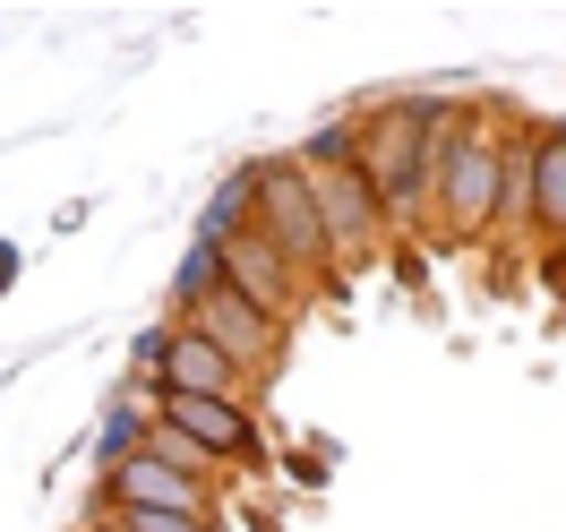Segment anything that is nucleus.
<instances>
[{
	"mask_svg": "<svg viewBox=\"0 0 566 532\" xmlns=\"http://www.w3.org/2000/svg\"><path fill=\"white\" fill-rule=\"evenodd\" d=\"M497 138H506V104H481L472 129L455 138L447 173H438V207H429V241L438 249H481L497 215Z\"/></svg>",
	"mask_w": 566,
	"mask_h": 532,
	"instance_id": "3",
	"label": "nucleus"
},
{
	"mask_svg": "<svg viewBox=\"0 0 566 532\" xmlns=\"http://www.w3.org/2000/svg\"><path fill=\"white\" fill-rule=\"evenodd\" d=\"M207 292H223V249L189 232V249H180V267H172V319H189Z\"/></svg>",
	"mask_w": 566,
	"mask_h": 532,
	"instance_id": "10",
	"label": "nucleus"
},
{
	"mask_svg": "<svg viewBox=\"0 0 566 532\" xmlns=\"http://www.w3.org/2000/svg\"><path fill=\"white\" fill-rule=\"evenodd\" d=\"M146 429H155L146 395H138V387H120V395H112V413H104V429H95V472H112V463H129V456H146Z\"/></svg>",
	"mask_w": 566,
	"mask_h": 532,
	"instance_id": "9",
	"label": "nucleus"
},
{
	"mask_svg": "<svg viewBox=\"0 0 566 532\" xmlns=\"http://www.w3.org/2000/svg\"><path fill=\"white\" fill-rule=\"evenodd\" d=\"M18 275H27V249H18V241H9V232H0V301L18 292Z\"/></svg>",
	"mask_w": 566,
	"mask_h": 532,
	"instance_id": "14",
	"label": "nucleus"
},
{
	"mask_svg": "<svg viewBox=\"0 0 566 532\" xmlns=\"http://www.w3.org/2000/svg\"><path fill=\"white\" fill-rule=\"evenodd\" d=\"M223 498H232V481H189V472H172V463H155V456H129V463H112V472H95V515L104 507H146V515L223 524Z\"/></svg>",
	"mask_w": 566,
	"mask_h": 532,
	"instance_id": "4",
	"label": "nucleus"
},
{
	"mask_svg": "<svg viewBox=\"0 0 566 532\" xmlns=\"http://www.w3.org/2000/svg\"><path fill=\"white\" fill-rule=\"evenodd\" d=\"M532 258H566V138L532 121Z\"/></svg>",
	"mask_w": 566,
	"mask_h": 532,
	"instance_id": "8",
	"label": "nucleus"
},
{
	"mask_svg": "<svg viewBox=\"0 0 566 532\" xmlns=\"http://www.w3.org/2000/svg\"><path fill=\"white\" fill-rule=\"evenodd\" d=\"M241 524H249V532H292L275 507H266V498H241Z\"/></svg>",
	"mask_w": 566,
	"mask_h": 532,
	"instance_id": "15",
	"label": "nucleus"
},
{
	"mask_svg": "<svg viewBox=\"0 0 566 532\" xmlns=\"http://www.w3.org/2000/svg\"><path fill=\"white\" fill-rule=\"evenodd\" d=\"M95 532H214V524H189V515H146V507H104Z\"/></svg>",
	"mask_w": 566,
	"mask_h": 532,
	"instance_id": "13",
	"label": "nucleus"
},
{
	"mask_svg": "<svg viewBox=\"0 0 566 532\" xmlns=\"http://www.w3.org/2000/svg\"><path fill=\"white\" fill-rule=\"evenodd\" d=\"M275 463H283V481H292L301 498H318V490H326V472L344 463V447H335V438H301V447H283Z\"/></svg>",
	"mask_w": 566,
	"mask_h": 532,
	"instance_id": "12",
	"label": "nucleus"
},
{
	"mask_svg": "<svg viewBox=\"0 0 566 532\" xmlns=\"http://www.w3.org/2000/svg\"><path fill=\"white\" fill-rule=\"evenodd\" d=\"M214 249H223V292H241L249 310H266L275 326H301V310L318 301V292L301 284V275H292L258 232H232V241H214Z\"/></svg>",
	"mask_w": 566,
	"mask_h": 532,
	"instance_id": "7",
	"label": "nucleus"
},
{
	"mask_svg": "<svg viewBox=\"0 0 566 532\" xmlns=\"http://www.w3.org/2000/svg\"><path fill=\"white\" fill-rule=\"evenodd\" d=\"M249 232L275 249L310 292H344L326 223H318V198H310V173L292 155H249Z\"/></svg>",
	"mask_w": 566,
	"mask_h": 532,
	"instance_id": "1",
	"label": "nucleus"
},
{
	"mask_svg": "<svg viewBox=\"0 0 566 532\" xmlns=\"http://www.w3.org/2000/svg\"><path fill=\"white\" fill-rule=\"evenodd\" d=\"M353 173L360 189L378 198V215H387L395 232L412 223L421 232V86L403 95H369V104L353 112Z\"/></svg>",
	"mask_w": 566,
	"mask_h": 532,
	"instance_id": "2",
	"label": "nucleus"
},
{
	"mask_svg": "<svg viewBox=\"0 0 566 532\" xmlns=\"http://www.w3.org/2000/svg\"><path fill=\"white\" fill-rule=\"evenodd\" d=\"M180 326H189V335H207L214 353H223V361H232V369L249 378V395L275 387L283 353H292V326H275L266 310H249L241 292H207V301H198V310H189Z\"/></svg>",
	"mask_w": 566,
	"mask_h": 532,
	"instance_id": "5",
	"label": "nucleus"
},
{
	"mask_svg": "<svg viewBox=\"0 0 566 532\" xmlns=\"http://www.w3.org/2000/svg\"><path fill=\"white\" fill-rule=\"evenodd\" d=\"M232 232H249V164H232L214 180L207 215H198V241H232Z\"/></svg>",
	"mask_w": 566,
	"mask_h": 532,
	"instance_id": "11",
	"label": "nucleus"
},
{
	"mask_svg": "<svg viewBox=\"0 0 566 532\" xmlns=\"http://www.w3.org/2000/svg\"><path fill=\"white\" fill-rule=\"evenodd\" d=\"M310 198H318V223H326V249H335V275H353L369 258L395 249V223L378 215V198L360 189V173H310Z\"/></svg>",
	"mask_w": 566,
	"mask_h": 532,
	"instance_id": "6",
	"label": "nucleus"
}]
</instances>
